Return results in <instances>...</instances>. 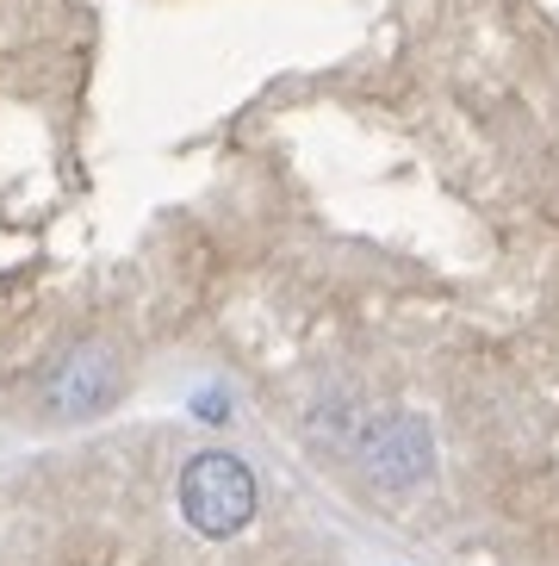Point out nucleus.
Instances as JSON below:
<instances>
[{
	"label": "nucleus",
	"mask_w": 559,
	"mask_h": 566,
	"mask_svg": "<svg viewBox=\"0 0 559 566\" xmlns=\"http://www.w3.org/2000/svg\"><path fill=\"white\" fill-rule=\"evenodd\" d=\"M181 516L199 535H212V542L243 535L249 516H255V473L224 449L193 454L181 467Z\"/></svg>",
	"instance_id": "f257e3e1"
},
{
	"label": "nucleus",
	"mask_w": 559,
	"mask_h": 566,
	"mask_svg": "<svg viewBox=\"0 0 559 566\" xmlns=\"http://www.w3.org/2000/svg\"><path fill=\"white\" fill-rule=\"evenodd\" d=\"M361 461L373 473V485L386 492H411L435 473V436L416 411H386L361 430Z\"/></svg>",
	"instance_id": "f03ea898"
},
{
	"label": "nucleus",
	"mask_w": 559,
	"mask_h": 566,
	"mask_svg": "<svg viewBox=\"0 0 559 566\" xmlns=\"http://www.w3.org/2000/svg\"><path fill=\"white\" fill-rule=\"evenodd\" d=\"M118 386H125V367H118V355L99 349V343H87V349L63 355V361L50 367L44 411L56 417V423H82V417H99L106 405L118 399Z\"/></svg>",
	"instance_id": "7ed1b4c3"
}]
</instances>
